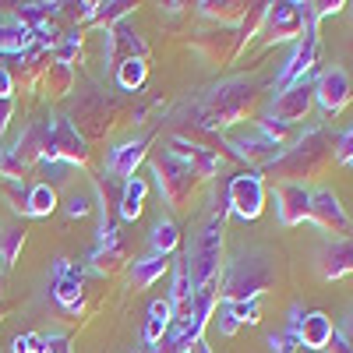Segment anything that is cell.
Segmentation results:
<instances>
[{"label": "cell", "instance_id": "cell-23", "mask_svg": "<svg viewBox=\"0 0 353 353\" xmlns=\"http://www.w3.org/2000/svg\"><path fill=\"white\" fill-rule=\"evenodd\" d=\"M166 301H170V311H173V325H184L194 311V286H191L184 258L176 261V269H173V290H170Z\"/></svg>", "mask_w": 353, "mask_h": 353}, {"label": "cell", "instance_id": "cell-51", "mask_svg": "<svg viewBox=\"0 0 353 353\" xmlns=\"http://www.w3.org/2000/svg\"><path fill=\"white\" fill-rule=\"evenodd\" d=\"M11 117H14V99H0V134L8 131Z\"/></svg>", "mask_w": 353, "mask_h": 353}, {"label": "cell", "instance_id": "cell-33", "mask_svg": "<svg viewBox=\"0 0 353 353\" xmlns=\"http://www.w3.org/2000/svg\"><path fill=\"white\" fill-rule=\"evenodd\" d=\"M57 209V188L50 181H39L28 188V216L32 219H46Z\"/></svg>", "mask_w": 353, "mask_h": 353}, {"label": "cell", "instance_id": "cell-19", "mask_svg": "<svg viewBox=\"0 0 353 353\" xmlns=\"http://www.w3.org/2000/svg\"><path fill=\"white\" fill-rule=\"evenodd\" d=\"M166 152H173L176 159H184V163L198 173V181H209V176L219 170V163H223L219 149H212V145H201V141H191V138H184V134L173 138Z\"/></svg>", "mask_w": 353, "mask_h": 353}, {"label": "cell", "instance_id": "cell-37", "mask_svg": "<svg viewBox=\"0 0 353 353\" xmlns=\"http://www.w3.org/2000/svg\"><path fill=\"white\" fill-rule=\"evenodd\" d=\"M265 14H269V4H261V0H254V4H248V14L244 21L237 25V36H241V53L248 50V43L265 28Z\"/></svg>", "mask_w": 353, "mask_h": 353}, {"label": "cell", "instance_id": "cell-31", "mask_svg": "<svg viewBox=\"0 0 353 353\" xmlns=\"http://www.w3.org/2000/svg\"><path fill=\"white\" fill-rule=\"evenodd\" d=\"M149 244H152V254H163L170 258L176 251V244H181V230H176V223L170 216H159L152 233H149Z\"/></svg>", "mask_w": 353, "mask_h": 353}, {"label": "cell", "instance_id": "cell-13", "mask_svg": "<svg viewBox=\"0 0 353 353\" xmlns=\"http://www.w3.org/2000/svg\"><path fill=\"white\" fill-rule=\"evenodd\" d=\"M350 99H353V81L343 68H325L314 78V103L325 117H339Z\"/></svg>", "mask_w": 353, "mask_h": 353}, {"label": "cell", "instance_id": "cell-11", "mask_svg": "<svg viewBox=\"0 0 353 353\" xmlns=\"http://www.w3.org/2000/svg\"><path fill=\"white\" fill-rule=\"evenodd\" d=\"M50 297L53 304L68 311V314H78L81 311V301H85V279L74 265L61 254L53 258V272H50Z\"/></svg>", "mask_w": 353, "mask_h": 353}, {"label": "cell", "instance_id": "cell-41", "mask_svg": "<svg viewBox=\"0 0 353 353\" xmlns=\"http://www.w3.org/2000/svg\"><path fill=\"white\" fill-rule=\"evenodd\" d=\"M258 131L286 149V141H290V131H293V128H290V124H283V121H272V117H265V121H258Z\"/></svg>", "mask_w": 353, "mask_h": 353}, {"label": "cell", "instance_id": "cell-44", "mask_svg": "<svg viewBox=\"0 0 353 353\" xmlns=\"http://www.w3.org/2000/svg\"><path fill=\"white\" fill-rule=\"evenodd\" d=\"M88 212H92V198H88V194H71L68 216H71V219H85Z\"/></svg>", "mask_w": 353, "mask_h": 353}, {"label": "cell", "instance_id": "cell-53", "mask_svg": "<svg viewBox=\"0 0 353 353\" xmlns=\"http://www.w3.org/2000/svg\"><path fill=\"white\" fill-rule=\"evenodd\" d=\"M339 336H343V339H346V343H350V346H353V314H350V318H346V329H343V332H339Z\"/></svg>", "mask_w": 353, "mask_h": 353}, {"label": "cell", "instance_id": "cell-8", "mask_svg": "<svg viewBox=\"0 0 353 353\" xmlns=\"http://www.w3.org/2000/svg\"><path fill=\"white\" fill-rule=\"evenodd\" d=\"M307 21H311V14H307V4H301V0L269 4V14H265V43L276 46V43L301 39L304 28H307Z\"/></svg>", "mask_w": 353, "mask_h": 353}, {"label": "cell", "instance_id": "cell-27", "mask_svg": "<svg viewBox=\"0 0 353 353\" xmlns=\"http://www.w3.org/2000/svg\"><path fill=\"white\" fill-rule=\"evenodd\" d=\"M57 14H61V4H21V8H14L11 21H18L28 32H39V28H46Z\"/></svg>", "mask_w": 353, "mask_h": 353}, {"label": "cell", "instance_id": "cell-34", "mask_svg": "<svg viewBox=\"0 0 353 353\" xmlns=\"http://www.w3.org/2000/svg\"><path fill=\"white\" fill-rule=\"evenodd\" d=\"M131 0H110V4H96V14H92V28H113V25H121V21H128V14H131Z\"/></svg>", "mask_w": 353, "mask_h": 353}, {"label": "cell", "instance_id": "cell-25", "mask_svg": "<svg viewBox=\"0 0 353 353\" xmlns=\"http://www.w3.org/2000/svg\"><path fill=\"white\" fill-rule=\"evenodd\" d=\"M194 8L201 18H212L223 28H237L248 14V0H198Z\"/></svg>", "mask_w": 353, "mask_h": 353}, {"label": "cell", "instance_id": "cell-2", "mask_svg": "<svg viewBox=\"0 0 353 353\" xmlns=\"http://www.w3.org/2000/svg\"><path fill=\"white\" fill-rule=\"evenodd\" d=\"M332 163H336V134L325 128H311L293 141V149H283V156L265 170H269V176H279V184H301L307 176H321Z\"/></svg>", "mask_w": 353, "mask_h": 353}, {"label": "cell", "instance_id": "cell-43", "mask_svg": "<svg viewBox=\"0 0 353 353\" xmlns=\"http://www.w3.org/2000/svg\"><path fill=\"white\" fill-rule=\"evenodd\" d=\"M346 4L343 0H314V4H307V14H311V21L318 25L321 18H329V14H339Z\"/></svg>", "mask_w": 353, "mask_h": 353}, {"label": "cell", "instance_id": "cell-40", "mask_svg": "<svg viewBox=\"0 0 353 353\" xmlns=\"http://www.w3.org/2000/svg\"><path fill=\"white\" fill-rule=\"evenodd\" d=\"M4 194L18 216H28V188L21 181H4Z\"/></svg>", "mask_w": 353, "mask_h": 353}, {"label": "cell", "instance_id": "cell-5", "mask_svg": "<svg viewBox=\"0 0 353 353\" xmlns=\"http://www.w3.org/2000/svg\"><path fill=\"white\" fill-rule=\"evenodd\" d=\"M152 166V176H156V184H159V194L166 198L170 209H188L191 198H194V188H198V173L184 163V159H176L173 152H159L149 159Z\"/></svg>", "mask_w": 353, "mask_h": 353}, {"label": "cell", "instance_id": "cell-12", "mask_svg": "<svg viewBox=\"0 0 353 353\" xmlns=\"http://www.w3.org/2000/svg\"><path fill=\"white\" fill-rule=\"evenodd\" d=\"M307 219H311V223H314L318 230L332 233L336 241H343V237H350V233H353V223H350L346 209L339 205V198H336V194H332L329 188H318V191H311Z\"/></svg>", "mask_w": 353, "mask_h": 353}, {"label": "cell", "instance_id": "cell-14", "mask_svg": "<svg viewBox=\"0 0 353 353\" xmlns=\"http://www.w3.org/2000/svg\"><path fill=\"white\" fill-rule=\"evenodd\" d=\"M103 57H106L110 71H117L124 61H131V57L149 61V46H145V39L134 32L128 21H121V25L106 28V36H103Z\"/></svg>", "mask_w": 353, "mask_h": 353}, {"label": "cell", "instance_id": "cell-35", "mask_svg": "<svg viewBox=\"0 0 353 353\" xmlns=\"http://www.w3.org/2000/svg\"><path fill=\"white\" fill-rule=\"evenodd\" d=\"M145 78H149V64L138 61V57H131V61H124L121 68L113 71V81L124 88V92H138V88L145 85Z\"/></svg>", "mask_w": 353, "mask_h": 353}, {"label": "cell", "instance_id": "cell-21", "mask_svg": "<svg viewBox=\"0 0 353 353\" xmlns=\"http://www.w3.org/2000/svg\"><path fill=\"white\" fill-rule=\"evenodd\" d=\"M353 272V237L329 241L318 251V276L321 279H343Z\"/></svg>", "mask_w": 353, "mask_h": 353}, {"label": "cell", "instance_id": "cell-26", "mask_svg": "<svg viewBox=\"0 0 353 353\" xmlns=\"http://www.w3.org/2000/svg\"><path fill=\"white\" fill-rule=\"evenodd\" d=\"M173 325V311H170V301H152L149 304V314H145V329H141V343L156 350L163 343V336L170 332Z\"/></svg>", "mask_w": 353, "mask_h": 353}, {"label": "cell", "instance_id": "cell-3", "mask_svg": "<svg viewBox=\"0 0 353 353\" xmlns=\"http://www.w3.org/2000/svg\"><path fill=\"white\" fill-rule=\"evenodd\" d=\"M226 198H216V209L212 216L201 223L198 237L184 258L188 265V276H191V286L194 293L198 290H209V286H219V265H223V226H226Z\"/></svg>", "mask_w": 353, "mask_h": 353}, {"label": "cell", "instance_id": "cell-10", "mask_svg": "<svg viewBox=\"0 0 353 353\" xmlns=\"http://www.w3.org/2000/svg\"><path fill=\"white\" fill-rule=\"evenodd\" d=\"M318 25L314 21H307V28H304V36L297 39V46H293V53H290V61L283 64V71L276 74V96L283 92V88H290V85H297V81H307V74L314 71V64H318Z\"/></svg>", "mask_w": 353, "mask_h": 353}, {"label": "cell", "instance_id": "cell-50", "mask_svg": "<svg viewBox=\"0 0 353 353\" xmlns=\"http://www.w3.org/2000/svg\"><path fill=\"white\" fill-rule=\"evenodd\" d=\"M14 88H18V85H14L11 71H8L4 64H0V99H11V96H14Z\"/></svg>", "mask_w": 353, "mask_h": 353}, {"label": "cell", "instance_id": "cell-18", "mask_svg": "<svg viewBox=\"0 0 353 353\" xmlns=\"http://www.w3.org/2000/svg\"><path fill=\"white\" fill-rule=\"evenodd\" d=\"M194 50L205 57V61H212V64H230L233 57H241V36H237V28H209V32H198L194 39Z\"/></svg>", "mask_w": 353, "mask_h": 353}, {"label": "cell", "instance_id": "cell-28", "mask_svg": "<svg viewBox=\"0 0 353 353\" xmlns=\"http://www.w3.org/2000/svg\"><path fill=\"white\" fill-rule=\"evenodd\" d=\"M170 269V258L163 254H145L131 265V286L134 290H145V286H152L156 279H163V272Z\"/></svg>", "mask_w": 353, "mask_h": 353}, {"label": "cell", "instance_id": "cell-4", "mask_svg": "<svg viewBox=\"0 0 353 353\" xmlns=\"http://www.w3.org/2000/svg\"><path fill=\"white\" fill-rule=\"evenodd\" d=\"M276 286V261L251 248V251H241L237 258L230 261V269L223 276V297L226 304H241V301H258L265 290Z\"/></svg>", "mask_w": 353, "mask_h": 353}, {"label": "cell", "instance_id": "cell-54", "mask_svg": "<svg viewBox=\"0 0 353 353\" xmlns=\"http://www.w3.org/2000/svg\"><path fill=\"white\" fill-rule=\"evenodd\" d=\"M191 353H212V350H209V343L201 339V343H194V346H191Z\"/></svg>", "mask_w": 353, "mask_h": 353}, {"label": "cell", "instance_id": "cell-16", "mask_svg": "<svg viewBox=\"0 0 353 353\" xmlns=\"http://www.w3.org/2000/svg\"><path fill=\"white\" fill-rule=\"evenodd\" d=\"M311 106H314V81H297V85L283 88V92L272 99L269 117H272V121H283V124L293 128V124L307 121Z\"/></svg>", "mask_w": 353, "mask_h": 353}, {"label": "cell", "instance_id": "cell-9", "mask_svg": "<svg viewBox=\"0 0 353 353\" xmlns=\"http://www.w3.org/2000/svg\"><path fill=\"white\" fill-rule=\"evenodd\" d=\"M113 99H106L103 92H92V96H85L78 106H74V113L68 117V121L74 124V131L85 138V141H99V138H106L110 134V128H113Z\"/></svg>", "mask_w": 353, "mask_h": 353}, {"label": "cell", "instance_id": "cell-47", "mask_svg": "<svg viewBox=\"0 0 353 353\" xmlns=\"http://www.w3.org/2000/svg\"><path fill=\"white\" fill-rule=\"evenodd\" d=\"M350 156H353V128L336 138V163H346Z\"/></svg>", "mask_w": 353, "mask_h": 353}, {"label": "cell", "instance_id": "cell-20", "mask_svg": "<svg viewBox=\"0 0 353 353\" xmlns=\"http://www.w3.org/2000/svg\"><path fill=\"white\" fill-rule=\"evenodd\" d=\"M272 198H276V216H279L283 226H297V223L307 219L311 191L304 184H276Z\"/></svg>", "mask_w": 353, "mask_h": 353}, {"label": "cell", "instance_id": "cell-6", "mask_svg": "<svg viewBox=\"0 0 353 353\" xmlns=\"http://www.w3.org/2000/svg\"><path fill=\"white\" fill-rule=\"evenodd\" d=\"M223 198H226V209L241 219H258L261 209H265V176L258 170H244V173H233L226 188H223Z\"/></svg>", "mask_w": 353, "mask_h": 353}, {"label": "cell", "instance_id": "cell-39", "mask_svg": "<svg viewBox=\"0 0 353 353\" xmlns=\"http://www.w3.org/2000/svg\"><path fill=\"white\" fill-rule=\"evenodd\" d=\"M226 311L237 318V325H258L261 321V311H258V301H241V304H226Z\"/></svg>", "mask_w": 353, "mask_h": 353}, {"label": "cell", "instance_id": "cell-32", "mask_svg": "<svg viewBox=\"0 0 353 353\" xmlns=\"http://www.w3.org/2000/svg\"><path fill=\"white\" fill-rule=\"evenodd\" d=\"M43 88L53 96V99H64V96H71L74 92V68H68V64H50L46 68V74H43Z\"/></svg>", "mask_w": 353, "mask_h": 353}, {"label": "cell", "instance_id": "cell-49", "mask_svg": "<svg viewBox=\"0 0 353 353\" xmlns=\"http://www.w3.org/2000/svg\"><path fill=\"white\" fill-rule=\"evenodd\" d=\"M237 329H241V325H237V318H233V314L226 311V304H223V307H219V332H223V336H233Z\"/></svg>", "mask_w": 353, "mask_h": 353}, {"label": "cell", "instance_id": "cell-22", "mask_svg": "<svg viewBox=\"0 0 353 353\" xmlns=\"http://www.w3.org/2000/svg\"><path fill=\"white\" fill-rule=\"evenodd\" d=\"M46 141H50V121H36V124H28V128L21 131V138L14 141V149H8V152L28 170V166L43 163V156H46Z\"/></svg>", "mask_w": 353, "mask_h": 353}, {"label": "cell", "instance_id": "cell-57", "mask_svg": "<svg viewBox=\"0 0 353 353\" xmlns=\"http://www.w3.org/2000/svg\"><path fill=\"white\" fill-rule=\"evenodd\" d=\"M346 166H353V156H350V159H346Z\"/></svg>", "mask_w": 353, "mask_h": 353}, {"label": "cell", "instance_id": "cell-30", "mask_svg": "<svg viewBox=\"0 0 353 353\" xmlns=\"http://www.w3.org/2000/svg\"><path fill=\"white\" fill-rule=\"evenodd\" d=\"M25 237H28V230H25L21 223L0 226V265H4V272L18 261V254H21V248H25Z\"/></svg>", "mask_w": 353, "mask_h": 353}, {"label": "cell", "instance_id": "cell-42", "mask_svg": "<svg viewBox=\"0 0 353 353\" xmlns=\"http://www.w3.org/2000/svg\"><path fill=\"white\" fill-rule=\"evenodd\" d=\"M11 353H43V332H21V336H14Z\"/></svg>", "mask_w": 353, "mask_h": 353}, {"label": "cell", "instance_id": "cell-29", "mask_svg": "<svg viewBox=\"0 0 353 353\" xmlns=\"http://www.w3.org/2000/svg\"><path fill=\"white\" fill-rule=\"evenodd\" d=\"M88 265H92V272L99 276H117L124 269V244L113 241V244H96L92 258H88Z\"/></svg>", "mask_w": 353, "mask_h": 353}, {"label": "cell", "instance_id": "cell-15", "mask_svg": "<svg viewBox=\"0 0 353 353\" xmlns=\"http://www.w3.org/2000/svg\"><path fill=\"white\" fill-rule=\"evenodd\" d=\"M223 149H230L233 159H244V163H251V166H272V163L283 156V145H276L272 138H265L258 128L248 131V134L223 138Z\"/></svg>", "mask_w": 353, "mask_h": 353}, {"label": "cell", "instance_id": "cell-17", "mask_svg": "<svg viewBox=\"0 0 353 353\" xmlns=\"http://www.w3.org/2000/svg\"><path fill=\"white\" fill-rule=\"evenodd\" d=\"M149 145H152L149 134H138V138L121 141V145H117V149H110V156H106V173L117 176L121 184L131 181L134 170H138V163L149 159Z\"/></svg>", "mask_w": 353, "mask_h": 353}, {"label": "cell", "instance_id": "cell-36", "mask_svg": "<svg viewBox=\"0 0 353 353\" xmlns=\"http://www.w3.org/2000/svg\"><path fill=\"white\" fill-rule=\"evenodd\" d=\"M145 181L141 176H131L124 181V191H121V219H138L141 216V205H145Z\"/></svg>", "mask_w": 353, "mask_h": 353}, {"label": "cell", "instance_id": "cell-1", "mask_svg": "<svg viewBox=\"0 0 353 353\" xmlns=\"http://www.w3.org/2000/svg\"><path fill=\"white\" fill-rule=\"evenodd\" d=\"M258 99H261V85L254 78H226L201 96V103L194 106V124L209 134H219L233 124L248 121Z\"/></svg>", "mask_w": 353, "mask_h": 353}, {"label": "cell", "instance_id": "cell-38", "mask_svg": "<svg viewBox=\"0 0 353 353\" xmlns=\"http://www.w3.org/2000/svg\"><path fill=\"white\" fill-rule=\"evenodd\" d=\"M81 50H85V36H81V28H74V32L61 36V43H57V50H53V61L71 68L74 61H81Z\"/></svg>", "mask_w": 353, "mask_h": 353}, {"label": "cell", "instance_id": "cell-46", "mask_svg": "<svg viewBox=\"0 0 353 353\" xmlns=\"http://www.w3.org/2000/svg\"><path fill=\"white\" fill-rule=\"evenodd\" d=\"M269 350L272 353H297L301 343L293 339V336H286V332H279V336H269Z\"/></svg>", "mask_w": 353, "mask_h": 353}, {"label": "cell", "instance_id": "cell-45", "mask_svg": "<svg viewBox=\"0 0 353 353\" xmlns=\"http://www.w3.org/2000/svg\"><path fill=\"white\" fill-rule=\"evenodd\" d=\"M43 353H71V339L64 332H50L43 336Z\"/></svg>", "mask_w": 353, "mask_h": 353}, {"label": "cell", "instance_id": "cell-56", "mask_svg": "<svg viewBox=\"0 0 353 353\" xmlns=\"http://www.w3.org/2000/svg\"><path fill=\"white\" fill-rule=\"evenodd\" d=\"M4 159H8V149L0 145V173H4Z\"/></svg>", "mask_w": 353, "mask_h": 353}, {"label": "cell", "instance_id": "cell-55", "mask_svg": "<svg viewBox=\"0 0 353 353\" xmlns=\"http://www.w3.org/2000/svg\"><path fill=\"white\" fill-rule=\"evenodd\" d=\"M4 286H8V272H4V265H0V297H4Z\"/></svg>", "mask_w": 353, "mask_h": 353}, {"label": "cell", "instance_id": "cell-48", "mask_svg": "<svg viewBox=\"0 0 353 353\" xmlns=\"http://www.w3.org/2000/svg\"><path fill=\"white\" fill-rule=\"evenodd\" d=\"M25 173H28V170H25V166H21V163H18V159L8 152V159H4V173H0V181H21Z\"/></svg>", "mask_w": 353, "mask_h": 353}, {"label": "cell", "instance_id": "cell-24", "mask_svg": "<svg viewBox=\"0 0 353 353\" xmlns=\"http://www.w3.org/2000/svg\"><path fill=\"white\" fill-rule=\"evenodd\" d=\"M332 318L325 314V311H307L304 314V321H301V332H297V343L304 346V350H314V353H321L329 346V339H332Z\"/></svg>", "mask_w": 353, "mask_h": 353}, {"label": "cell", "instance_id": "cell-52", "mask_svg": "<svg viewBox=\"0 0 353 353\" xmlns=\"http://www.w3.org/2000/svg\"><path fill=\"white\" fill-rule=\"evenodd\" d=\"M321 353H353V346L339 336V332H332V339H329V346L325 350H321Z\"/></svg>", "mask_w": 353, "mask_h": 353}, {"label": "cell", "instance_id": "cell-7", "mask_svg": "<svg viewBox=\"0 0 353 353\" xmlns=\"http://www.w3.org/2000/svg\"><path fill=\"white\" fill-rule=\"evenodd\" d=\"M92 149L88 141L74 131L68 117H53L50 121V141H46V156L43 163H71V166H88Z\"/></svg>", "mask_w": 353, "mask_h": 353}]
</instances>
